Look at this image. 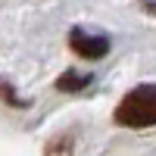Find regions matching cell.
Returning a JSON list of instances; mask_svg holds the SVG:
<instances>
[{
    "instance_id": "cell-4",
    "label": "cell",
    "mask_w": 156,
    "mask_h": 156,
    "mask_svg": "<svg viewBox=\"0 0 156 156\" xmlns=\"http://www.w3.org/2000/svg\"><path fill=\"white\" fill-rule=\"evenodd\" d=\"M47 156H72V134H59L56 140H50Z\"/></svg>"
},
{
    "instance_id": "cell-1",
    "label": "cell",
    "mask_w": 156,
    "mask_h": 156,
    "mask_svg": "<svg viewBox=\"0 0 156 156\" xmlns=\"http://www.w3.org/2000/svg\"><path fill=\"white\" fill-rule=\"evenodd\" d=\"M115 122L125 128H150L156 125V84H137L115 106Z\"/></svg>"
},
{
    "instance_id": "cell-2",
    "label": "cell",
    "mask_w": 156,
    "mask_h": 156,
    "mask_svg": "<svg viewBox=\"0 0 156 156\" xmlns=\"http://www.w3.org/2000/svg\"><path fill=\"white\" fill-rule=\"evenodd\" d=\"M69 47L75 50L78 56H84V59H100V56L109 53V37L106 34H87V31L75 28L69 34Z\"/></svg>"
},
{
    "instance_id": "cell-3",
    "label": "cell",
    "mask_w": 156,
    "mask_h": 156,
    "mask_svg": "<svg viewBox=\"0 0 156 156\" xmlns=\"http://www.w3.org/2000/svg\"><path fill=\"white\" fill-rule=\"evenodd\" d=\"M84 84H90V75H78V72H66V75L56 81L59 90H81Z\"/></svg>"
}]
</instances>
